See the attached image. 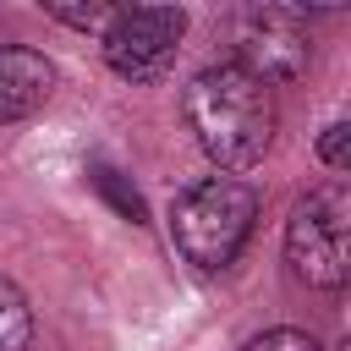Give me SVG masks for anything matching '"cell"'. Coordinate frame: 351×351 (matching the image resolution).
I'll return each mask as SVG.
<instances>
[{"label":"cell","instance_id":"30bf717a","mask_svg":"<svg viewBox=\"0 0 351 351\" xmlns=\"http://www.w3.org/2000/svg\"><path fill=\"white\" fill-rule=\"evenodd\" d=\"M241 351H318V340H313L307 329H263V335H252Z\"/></svg>","mask_w":351,"mask_h":351},{"label":"cell","instance_id":"277c9868","mask_svg":"<svg viewBox=\"0 0 351 351\" xmlns=\"http://www.w3.org/2000/svg\"><path fill=\"white\" fill-rule=\"evenodd\" d=\"M181 38H186L181 5H121L115 22L104 27V60L126 82H154L170 71Z\"/></svg>","mask_w":351,"mask_h":351},{"label":"cell","instance_id":"7c38bea8","mask_svg":"<svg viewBox=\"0 0 351 351\" xmlns=\"http://www.w3.org/2000/svg\"><path fill=\"white\" fill-rule=\"evenodd\" d=\"M340 351H351V346H340Z\"/></svg>","mask_w":351,"mask_h":351},{"label":"cell","instance_id":"8992f818","mask_svg":"<svg viewBox=\"0 0 351 351\" xmlns=\"http://www.w3.org/2000/svg\"><path fill=\"white\" fill-rule=\"evenodd\" d=\"M55 93V60L27 44H0V126L27 121Z\"/></svg>","mask_w":351,"mask_h":351},{"label":"cell","instance_id":"ba28073f","mask_svg":"<svg viewBox=\"0 0 351 351\" xmlns=\"http://www.w3.org/2000/svg\"><path fill=\"white\" fill-rule=\"evenodd\" d=\"M55 22H66V27H82V33H104L110 22H115V11L121 5H60V0H49L44 5Z\"/></svg>","mask_w":351,"mask_h":351},{"label":"cell","instance_id":"52a82bcc","mask_svg":"<svg viewBox=\"0 0 351 351\" xmlns=\"http://www.w3.org/2000/svg\"><path fill=\"white\" fill-rule=\"evenodd\" d=\"M33 340V307L27 296L0 274V351H22Z\"/></svg>","mask_w":351,"mask_h":351},{"label":"cell","instance_id":"8fae6325","mask_svg":"<svg viewBox=\"0 0 351 351\" xmlns=\"http://www.w3.org/2000/svg\"><path fill=\"white\" fill-rule=\"evenodd\" d=\"M318 159H324L329 170H346V165H351V126H346V121L324 126V137H318Z\"/></svg>","mask_w":351,"mask_h":351},{"label":"cell","instance_id":"5b68a950","mask_svg":"<svg viewBox=\"0 0 351 351\" xmlns=\"http://www.w3.org/2000/svg\"><path fill=\"white\" fill-rule=\"evenodd\" d=\"M236 66L247 77H258L263 88H285L296 77H307V60H313V38H307V22L302 11L291 5H252L236 16Z\"/></svg>","mask_w":351,"mask_h":351},{"label":"cell","instance_id":"3957f363","mask_svg":"<svg viewBox=\"0 0 351 351\" xmlns=\"http://www.w3.org/2000/svg\"><path fill=\"white\" fill-rule=\"evenodd\" d=\"M285 263L302 285L335 291L351 274V192L340 181L313 186L285 219Z\"/></svg>","mask_w":351,"mask_h":351},{"label":"cell","instance_id":"6da1fadb","mask_svg":"<svg viewBox=\"0 0 351 351\" xmlns=\"http://www.w3.org/2000/svg\"><path fill=\"white\" fill-rule=\"evenodd\" d=\"M181 115L197 137V148L219 165V170H252L280 126L274 110V88H263L258 77H247L236 60L225 66H203L186 93H181Z\"/></svg>","mask_w":351,"mask_h":351},{"label":"cell","instance_id":"9c48e42d","mask_svg":"<svg viewBox=\"0 0 351 351\" xmlns=\"http://www.w3.org/2000/svg\"><path fill=\"white\" fill-rule=\"evenodd\" d=\"M93 186H99V192H104V197H110V203H115L126 219H143V197H137V192L121 181V170H110V165H93Z\"/></svg>","mask_w":351,"mask_h":351},{"label":"cell","instance_id":"7a4b0ae2","mask_svg":"<svg viewBox=\"0 0 351 351\" xmlns=\"http://www.w3.org/2000/svg\"><path fill=\"white\" fill-rule=\"evenodd\" d=\"M252 219H258V192L247 181L203 176L170 203V241L192 269L214 274V269H230L241 258Z\"/></svg>","mask_w":351,"mask_h":351}]
</instances>
